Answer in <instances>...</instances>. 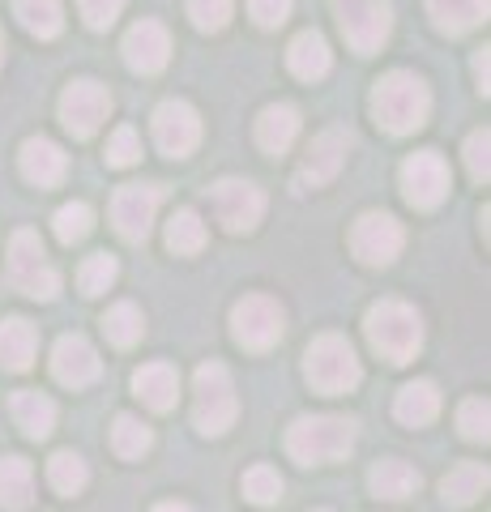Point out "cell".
Returning <instances> with one entry per match:
<instances>
[{
    "label": "cell",
    "mask_w": 491,
    "mask_h": 512,
    "mask_svg": "<svg viewBox=\"0 0 491 512\" xmlns=\"http://www.w3.org/2000/svg\"><path fill=\"white\" fill-rule=\"evenodd\" d=\"M65 167H69V158H65V150H60L56 141L30 137L26 146H22V175H26L30 184L56 188L60 180H65Z\"/></svg>",
    "instance_id": "18"
},
{
    "label": "cell",
    "mask_w": 491,
    "mask_h": 512,
    "mask_svg": "<svg viewBox=\"0 0 491 512\" xmlns=\"http://www.w3.org/2000/svg\"><path fill=\"white\" fill-rule=\"evenodd\" d=\"M158 201H163V188L158 184H124L112 197V222L129 244H141V239L150 235Z\"/></svg>",
    "instance_id": "13"
},
{
    "label": "cell",
    "mask_w": 491,
    "mask_h": 512,
    "mask_svg": "<svg viewBox=\"0 0 491 512\" xmlns=\"http://www.w3.org/2000/svg\"><path fill=\"white\" fill-rule=\"evenodd\" d=\"M368 487H372L376 500H406V495H415L423 487V478L410 461L389 457V461H376L368 470Z\"/></svg>",
    "instance_id": "22"
},
{
    "label": "cell",
    "mask_w": 491,
    "mask_h": 512,
    "mask_svg": "<svg viewBox=\"0 0 491 512\" xmlns=\"http://www.w3.org/2000/svg\"><path fill=\"white\" fill-rule=\"evenodd\" d=\"M103 333H107V342L120 346V350L137 346V342H141V333H146L141 308H137V303H116V308L103 316Z\"/></svg>",
    "instance_id": "30"
},
{
    "label": "cell",
    "mask_w": 491,
    "mask_h": 512,
    "mask_svg": "<svg viewBox=\"0 0 491 512\" xmlns=\"http://www.w3.org/2000/svg\"><path fill=\"white\" fill-rule=\"evenodd\" d=\"M210 201H214V218L223 222L227 235L257 231V222L265 214V192L257 184H248V180H218Z\"/></svg>",
    "instance_id": "9"
},
{
    "label": "cell",
    "mask_w": 491,
    "mask_h": 512,
    "mask_svg": "<svg viewBox=\"0 0 491 512\" xmlns=\"http://www.w3.org/2000/svg\"><path fill=\"white\" fill-rule=\"evenodd\" d=\"M483 491H487V470L479 466V461H462V466L440 483V495H445L449 508H466V504L479 500Z\"/></svg>",
    "instance_id": "29"
},
{
    "label": "cell",
    "mask_w": 491,
    "mask_h": 512,
    "mask_svg": "<svg viewBox=\"0 0 491 512\" xmlns=\"http://www.w3.org/2000/svg\"><path fill=\"white\" fill-rule=\"evenodd\" d=\"M120 278V265H116V256H107V252H94L82 261V269H77V286H82V295H103V291H112V282Z\"/></svg>",
    "instance_id": "34"
},
{
    "label": "cell",
    "mask_w": 491,
    "mask_h": 512,
    "mask_svg": "<svg viewBox=\"0 0 491 512\" xmlns=\"http://www.w3.org/2000/svg\"><path fill=\"white\" fill-rule=\"evenodd\" d=\"M5 282L13 291H22L30 299H56L60 295V274L43 261V244L35 231H18L9 244V269Z\"/></svg>",
    "instance_id": "6"
},
{
    "label": "cell",
    "mask_w": 491,
    "mask_h": 512,
    "mask_svg": "<svg viewBox=\"0 0 491 512\" xmlns=\"http://www.w3.org/2000/svg\"><path fill=\"white\" fill-rule=\"evenodd\" d=\"M150 444H154V431L141 423V419H133V414H120L116 427H112V448H116V457L137 461V457L150 453Z\"/></svg>",
    "instance_id": "32"
},
{
    "label": "cell",
    "mask_w": 491,
    "mask_h": 512,
    "mask_svg": "<svg viewBox=\"0 0 491 512\" xmlns=\"http://www.w3.org/2000/svg\"><path fill=\"white\" fill-rule=\"evenodd\" d=\"M287 64H291V73L299 77V82H321V77L329 73V64H334V56H329V43L316 35V30H304V35L291 39Z\"/></svg>",
    "instance_id": "23"
},
{
    "label": "cell",
    "mask_w": 491,
    "mask_h": 512,
    "mask_svg": "<svg viewBox=\"0 0 491 512\" xmlns=\"http://www.w3.org/2000/svg\"><path fill=\"white\" fill-rule=\"evenodd\" d=\"M427 13H432L436 30L466 35V30L487 22V0H427Z\"/></svg>",
    "instance_id": "27"
},
{
    "label": "cell",
    "mask_w": 491,
    "mask_h": 512,
    "mask_svg": "<svg viewBox=\"0 0 491 512\" xmlns=\"http://www.w3.org/2000/svg\"><path fill=\"white\" fill-rule=\"evenodd\" d=\"M133 393L146 402L150 410L167 414L176 410V397H180V372L171 363H146L141 372L133 376Z\"/></svg>",
    "instance_id": "20"
},
{
    "label": "cell",
    "mask_w": 491,
    "mask_h": 512,
    "mask_svg": "<svg viewBox=\"0 0 491 512\" xmlns=\"http://www.w3.org/2000/svg\"><path fill=\"white\" fill-rule=\"evenodd\" d=\"M402 244H406V231L393 214H363L351 227V252L372 269H385L398 261Z\"/></svg>",
    "instance_id": "10"
},
{
    "label": "cell",
    "mask_w": 491,
    "mask_h": 512,
    "mask_svg": "<svg viewBox=\"0 0 491 512\" xmlns=\"http://www.w3.org/2000/svg\"><path fill=\"white\" fill-rule=\"evenodd\" d=\"M30 495H35V470L22 457H0V508L26 512Z\"/></svg>",
    "instance_id": "26"
},
{
    "label": "cell",
    "mask_w": 491,
    "mask_h": 512,
    "mask_svg": "<svg viewBox=\"0 0 491 512\" xmlns=\"http://www.w3.org/2000/svg\"><path fill=\"white\" fill-rule=\"evenodd\" d=\"M359 431L351 419H338V414H304L295 419L287 431V453L299 466H329V461H342L355 453Z\"/></svg>",
    "instance_id": "3"
},
{
    "label": "cell",
    "mask_w": 491,
    "mask_h": 512,
    "mask_svg": "<svg viewBox=\"0 0 491 512\" xmlns=\"http://www.w3.org/2000/svg\"><path fill=\"white\" fill-rule=\"evenodd\" d=\"M487 419H491V410H487L483 397H466V402L457 406V431H462L466 440H474V444L487 440Z\"/></svg>",
    "instance_id": "38"
},
{
    "label": "cell",
    "mask_w": 491,
    "mask_h": 512,
    "mask_svg": "<svg viewBox=\"0 0 491 512\" xmlns=\"http://www.w3.org/2000/svg\"><path fill=\"white\" fill-rule=\"evenodd\" d=\"M35 350H39V329L26 316H9L0 325V367L5 372H30Z\"/></svg>",
    "instance_id": "21"
},
{
    "label": "cell",
    "mask_w": 491,
    "mask_h": 512,
    "mask_svg": "<svg viewBox=\"0 0 491 512\" xmlns=\"http://www.w3.org/2000/svg\"><path fill=\"white\" fill-rule=\"evenodd\" d=\"M295 137H299V111L295 107L274 103L257 116V146L265 154H287Z\"/></svg>",
    "instance_id": "24"
},
{
    "label": "cell",
    "mask_w": 491,
    "mask_h": 512,
    "mask_svg": "<svg viewBox=\"0 0 491 512\" xmlns=\"http://www.w3.org/2000/svg\"><path fill=\"white\" fill-rule=\"evenodd\" d=\"M103 372L99 355H94V346L82 338V333H65V338L56 342L52 350V376L65 384V389H86V384H94Z\"/></svg>",
    "instance_id": "17"
},
{
    "label": "cell",
    "mask_w": 491,
    "mask_h": 512,
    "mask_svg": "<svg viewBox=\"0 0 491 512\" xmlns=\"http://www.w3.org/2000/svg\"><path fill=\"white\" fill-rule=\"evenodd\" d=\"M474 77H479V90L487 94V47H483L479 56H474Z\"/></svg>",
    "instance_id": "43"
},
{
    "label": "cell",
    "mask_w": 491,
    "mask_h": 512,
    "mask_svg": "<svg viewBox=\"0 0 491 512\" xmlns=\"http://www.w3.org/2000/svg\"><path fill=\"white\" fill-rule=\"evenodd\" d=\"M248 13L261 30H278L291 18V0H248Z\"/></svg>",
    "instance_id": "41"
},
{
    "label": "cell",
    "mask_w": 491,
    "mask_h": 512,
    "mask_svg": "<svg viewBox=\"0 0 491 512\" xmlns=\"http://www.w3.org/2000/svg\"><path fill=\"white\" fill-rule=\"evenodd\" d=\"M487 150H491V137H487V128H479V133H470L466 137V171H470V180L474 184H487V175H491V158H487Z\"/></svg>",
    "instance_id": "39"
},
{
    "label": "cell",
    "mask_w": 491,
    "mask_h": 512,
    "mask_svg": "<svg viewBox=\"0 0 491 512\" xmlns=\"http://www.w3.org/2000/svg\"><path fill=\"white\" fill-rule=\"evenodd\" d=\"M141 158V141L133 128H116L112 141H107V167H133Z\"/></svg>",
    "instance_id": "40"
},
{
    "label": "cell",
    "mask_w": 491,
    "mask_h": 512,
    "mask_svg": "<svg viewBox=\"0 0 491 512\" xmlns=\"http://www.w3.org/2000/svg\"><path fill=\"white\" fill-rule=\"evenodd\" d=\"M154 512H193V508H188V504H158Z\"/></svg>",
    "instance_id": "44"
},
{
    "label": "cell",
    "mask_w": 491,
    "mask_h": 512,
    "mask_svg": "<svg viewBox=\"0 0 491 512\" xmlns=\"http://www.w3.org/2000/svg\"><path fill=\"white\" fill-rule=\"evenodd\" d=\"M282 329H287V312H282V303L269 299V295H244L231 312V338L244 350H252V355H261V350L274 346L282 338Z\"/></svg>",
    "instance_id": "8"
},
{
    "label": "cell",
    "mask_w": 491,
    "mask_h": 512,
    "mask_svg": "<svg viewBox=\"0 0 491 512\" xmlns=\"http://www.w3.org/2000/svg\"><path fill=\"white\" fill-rule=\"evenodd\" d=\"M90 231H94V210L86 201H69L56 210V239L60 244H82Z\"/></svg>",
    "instance_id": "35"
},
{
    "label": "cell",
    "mask_w": 491,
    "mask_h": 512,
    "mask_svg": "<svg viewBox=\"0 0 491 512\" xmlns=\"http://www.w3.org/2000/svg\"><path fill=\"white\" fill-rule=\"evenodd\" d=\"M393 414H398V423L406 427H427L440 414V393L432 380H410L402 384L398 402H393Z\"/></svg>",
    "instance_id": "25"
},
{
    "label": "cell",
    "mask_w": 491,
    "mask_h": 512,
    "mask_svg": "<svg viewBox=\"0 0 491 512\" xmlns=\"http://www.w3.org/2000/svg\"><path fill=\"white\" fill-rule=\"evenodd\" d=\"M13 13H18V22L35 39H56L60 30H65V9H60V0H13Z\"/></svg>",
    "instance_id": "28"
},
{
    "label": "cell",
    "mask_w": 491,
    "mask_h": 512,
    "mask_svg": "<svg viewBox=\"0 0 491 512\" xmlns=\"http://www.w3.org/2000/svg\"><path fill=\"white\" fill-rule=\"evenodd\" d=\"M244 495L252 504H278L282 500V478H278V470H269V466H252L248 474H244Z\"/></svg>",
    "instance_id": "36"
},
{
    "label": "cell",
    "mask_w": 491,
    "mask_h": 512,
    "mask_svg": "<svg viewBox=\"0 0 491 512\" xmlns=\"http://www.w3.org/2000/svg\"><path fill=\"white\" fill-rule=\"evenodd\" d=\"M304 376H308V384L316 393L338 397V393L359 389L363 367L355 359L351 342L338 338V333H321V338L308 346V355H304Z\"/></svg>",
    "instance_id": "4"
},
{
    "label": "cell",
    "mask_w": 491,
    "mask_h": 512,
    "mask_svg": "<svg viewBox=\"0 0 491 512\" xmlns=\"http://www.w3.org/2000/svg\"><path fill=\"white\" fill-rule=\"evenodd\" d=\"M120 52H124V64L141 77L163 73L171 60V35H167V26H158V22H137V26H129Z\"/></svg>",
    "instance_id": "16"
},
{
    "label": "cell",
    "mask_w": 491,
    "mask_h": 512,
    "mask_svg": "<svg viewBox=\"0 0 491 512\" xmlns=\"http://www.w3.org/2000/svg\"><path fill=\"white\" fill-rule=\"evenodd\" d=\"M9 414L13 423L22 427V436L30 440H47L56 431V402L52 397H43L39 389H22L9 397Z\"/></svg>",
    "instance_id": "19"
},
{
    "label": "cell",
    "mask_w": 491,
    "mask_h": 512,
    "mask_svg": "<svg viewBox=\"0 0 491 512\" xmlns=\"http://www.w3.org/2000/svg\"><path fill=\"white\" fill-rule=\"evenodd\" d=\"M346 150H351V137H346L342 128H325V133L308 146L304 163H299L295 188L308 192V188H325L329 180H338V171H342V163H346Z\"/></svg>",
    "instance_id": "15"
},
{
    "label": "cell",
    "mask_w": 491,
    "mask_h": 512,
    "mask_svg": "<svg viewBox=\"0 0 491 512\" xmlns=\"http://www.w3.org/2000/svg\"><path fill=\"white\" fill-rule=\"evenodd\" d=\"M402 197L415 210H436L449 197V167L436 150H419L402 163Z\"/></svg>",
    "instance_id": "12"
},
{
    "label": "cell",
    "mask_w": 491,
    "mask_h": 512,
    "mask_svg": "<svg viewBox=\"0 0 491 512\" xmlns=\"http://www.w3.org/2000/svg\"><path fill=\"white\" fill-rule=\"evenodd\" d=\"M0 64H5V35H0Z\"/></svg>",
    "instance_id": "45"
},
{
    "label": "cell",
    "mask_w": 491,
    "mask_h": 512,
    "mask_svg": "<svg viewBox=\"0 0 491 512\" xmlns=\"http://www.w3.org/2000/svg\"><path fill=\"white\" fill-rule=\"evenodd\" d=\"M363 333H368V346L376 350L385 363H410L423 346V320L419 312L402 299H380L363 316Z\"/></svg>",
    "instance_id": "2"
},
{
    "label": "cell",
    "mask_w": 491,
    "mask_h": 512,
    "mask_svg": "<svg viewBox=\"0 0 491 512\" xmlns=\"http://www.w3.org/2000/svg\"><path fill=\"white\" fill-rule=\"evenodd\" d=\"M167 248L176 256H197L205 248V222L197 218V210H180L167 222Z\"/></svg>",
    "instance_id": "33"
},
{
    "label": "cell",
    "mask_w": 491,
    "mask_h": 512,
    "mask_svg": "<svg viewBox=\"0 0 491 512\" xmlns=\"http://www.w3.org/2000/svg\"><path fill=\"white\" fill-rule=\"evenodd\" d=\"M427 111H432V94H427V86L415 73L393 69L372 86V116L393 137H406L415 128H423Z\"/></svg>",
    "instance_id": "1"
},
{
    "label": "cell",
    "mask_w": 491,
    "mask_h": 512,
    "mask_svg": "<svg viewBox=\"0 0 491 512\" xmlns=\"http://www.w3.org/2000/svg\"><path fill=\"white\" fill-rule=\"evenodd\" d=\"M334 13H338V26H342L346 43H351V52H359V56L380 52L393 30L389 0H334Z\"/></svg>",
    "instance_id": "7"
},
{
    "label": "cell",
    "mask_w": 491,
    "mask_h": 512,
    "mask_svg": "<svg viewBox=\"0 0 491 512\" xmlns=\"http://www.w3.org/2000/svg\"><path fill=\"white\" fill-rule=\"evenodd\" d=\"M77 9H82V18H86L90 30H107L120 18L124 0H77Z\"/></svg>",
    "instance_id": "42"
},
{
    "label": "cell",
    "mask_w": 491,
    "mask_h": 512,
    "mask_svg": "<svg viewBox=\"0 0 491 512\" xmlns=\"http://www.w3.org/2000/svg\"><path fill=\"white\" fill-rule=\"evenodd\" d=\"M193 423L201 436H227L235 414H240V402H235V384L231 372L223 363H201L197 376H193Z\"/></svg>",
    "instance_id": "5"
},
{
    "label": "cell",
    "mask_w": 491,
    "mask_h": 512,
    "mask_svg": "<svg viewBox=\"0 0 491 512\" xmlns=\"http://www.w3.org/2000/svg\"><path fill=\"white\" fill-rule=\"evenodd\" d=\"M47 483L56 487V495H82L86 483H90V470H86V461L77 457V453H56L52 461H47Z\"/></svg>",
    "instance_id": "31"
},
{
    "label": "cell",
    "mask_w": 491,
    "mask_h": 512,
    "mask_svg": "<svg viewBox=\"0 0 491 512\" xmlns=\"http://www.w3.org/2000/svg\"><path fill=\"white\" fill-rule=\"evenodd\" d=\"M316 512H325V508H316Z\"/></svg>",
    "instance_id": "46"
},
{
    "label": "cell",
    "mask_w": 491,
    "mask_h": 512,
    "mask_svg": "<svg viewBox=\"0 0 491 512\" xmlns=\"http://www.w3.org/2000/svg\"><path fill=\"white\" fill-rule=\"evenodd\" d=\"M188 18L201 35H218L231 22V0H188Z\"/></svg>",
    "instance_id": "37"
},
{
    "label": "cell",
    "mask_w": 491,
    "mask_h": 512,
    "mask_svg": "<svg viewBox=\"0 0 491 512\" xmlns=\"http://www.w3.org/2000/svg\"><path fill=\"white\" fill-rule=\"evenodd\" d=\"M107 111H112V94H107V86L90 82V77L65 86V94H60V124H65L73 137H82V141L99 133Z\"/></svg>",
    "instance_id": "11"
},
{
    "label": "cell",
    "mask_w": 491,
    "mask_h": 512,
    "mask_svg": "<svg viewBox=\"0 0 491 512\" xmlns=\"http://www.w3.org/2000/svg\"><path fill=\"white\" fill-rule=\"evenodd\" d=\"M154 141L167 158H188L201 141V120L184 99H167L154 107Z\"/></svg>",
    "instance_id": "14"
}]
</instances>
